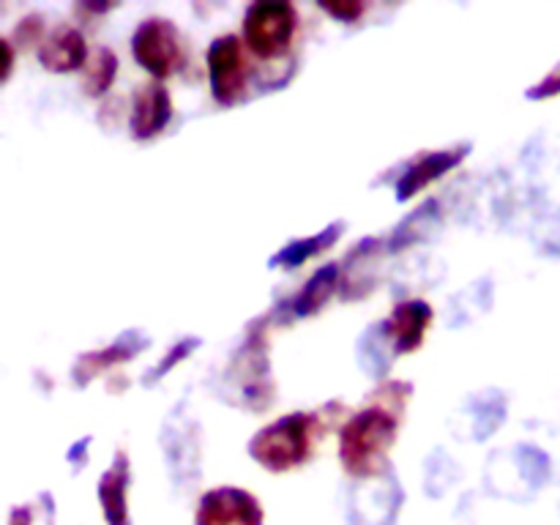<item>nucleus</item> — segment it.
Segmentation results:
<instances>
[{
  "label": "nucleus",
  "mask_w": 560,
  "mask_h": 525,
  "mask_svg": "<svg viewBox=\"0 0 560 525\" xmlns=\"http://www.w3.org/2000/svg\"><path fill=\"white\" fill-rule=\"evenodd\" d=\"M312 438H315V416L293 413L257 432L255 441L249 443V452L268 470H288L310 457Z\"/></svg>",
  "instance_id": "obj_2"
},
{
  "label": "nucleus",
  "mask_w": 560,
  "mask_h": 525,
  "mask_svg": "<svg viewBox=\"0 0 560 525\" xmlns=\"http://www.w3.org/2000/svg\"><path fill=\"white\" fill-rule=\"evenodd\" d=\"M430 320L432 310L424 301H405V304L394 306L392 317H388V323L383 328H386V334L392 337L397 353H410V350L421 345Z\"/></svg>",
  "instance_id": "obj_9"
},
{
  "label": "nucleus",
  "mask_w": 560,
  "mask_h": 525,
  "mask_svg": "<svg viewBox=\"0 0 560 525\" xmlns=\"http://www.w3.org/2000/svg\"><path fill=\"white\" fill-rule=\"evenodd\" d=\"M170 93L162 85H142L135 93V107H131V135L137 140H151L164 126L170 124Z\"/></svg>",
  "instance_id": "obj_7"
},
{
  "label": "nucleus",
  "mask_w": 560,
  "mask_h": 525,
  "mask_svg": "<svg viewBox=\"0 0 560 525\" xmlns=\"http://www.w3.org/2000/svg\"><path fill=\"white\" fill-rule=\"evenodd\" d=\"M339 230H342V224H334L331 230L320 233L317 238L295 241V244H290L288 249H282L277 257H273V266H288V268L301 266V262H304V257H312L315 252H320L326 244H334V238L339 235Z\"/></svg>",
  "instance_id": "obj_14"
},
{
  "label": "nucleus",
  "mask_w": 560,
  "mask_h": 525,
  "mask_svg": "<svg viewBox=\"0 0 560 525\" xmlns=\"http://www.w3.org/2000/svg\"><path fill=\"white\" fill-rule=\"evenodd\" d=\"M38 60L47 66L49 71H71L88 63V47L85 38L77 27L60 25L49 33L38 47Z\"/></svg>",
  "instance_id": "obj_8"
},
{
  "label": "nucleus",
  "mask_w": 560,
  "mask_h": 525,
  "mask_svg": "<svg viewBox=\"0 0 560 525\" xmlns=\"http://www.w3.org/2000/svg\"><path fill=\"white\" fill-rule=\"evenodd\" d=\"M11 525H33V514L27 506H16L11 512Z\"/></svg>",
  "instance_id": "obj_19"
},
{
  "label": "nucleus",
  "mask_w": 560,
  "mask_h": 525,
  "mask_svg": "<svg viewBox=\"0 0 560 525\" xmlns=\"http://www.w3.org/2000/svg\"><path fill=\"white\" fill-rule=\"evenodd\" d=\"M295 33V9L284 0H257L244 14V38L260 58H277Z\"/></svg>",
  "instance_id": "obj_3"
},
{
  "label": "nucleus",
  "mask_w": 560,
  "mask_h": 525,
  "mask_svg": "<svg viewBox=\"0 0 560 525\" xmlns=\"http://www.w3.org/2000/svg\"><path fill=\"white\" fill-rule=\"evenodd\" d=\"M137 63L156 77H167L178 69L180 63V42L178 31L170 20L153 16V20L140 22L131 38Z\"/></svg>",
  "instance_id": "obj_4"
},
{
  "label": "nucleus",
  "mask_w": 560,
  "mask_h": 525,
  "mask_svg": "<svg viewBox=\"0 0 560 525\" xmlns=\"http://www.w3.org/2000/svg\"><path fill=\"white\" fill-rule=\"evenodd\" d=\"M195 345H197V342H195V339H186V342H180V345H178V348H175V353H170V355H167V359H164V361H162V364H159V370H156V377H159V375H164V372H167V370H170V366H173V364H175V361H178V359H184V355H186V353H189V348H195Z\"/></svg>",
  "instance_id": "obj_17"
},
{
  "label": "nucleus",
  "mask_w": 560,
  "mask_h": 525,
  "mask_svg": "<svg viewBox=\"0 0 560 525\" xmlns=\"http://www.w3.org/2000/svg\"><path fill=\"white\" fill-rule=\"evenodd\" d=\"M115 69H118V58H115L113 49L107 47L93 49V55L85 63V74H82L85 93H91V96H102V93L113 85Z\"/></svg>",
  "instance_id": "obj_12"
},
{
  "label": "nucleus",
  "mask_w": 560,
  "mask_h": 525,
  "mask_svg": "<svg viewBox=\"0 0 560 525\" xmlns=\"http://www.w3.org/2000/svg\"><path fill=\"white\" fill-rule=\"evenodd\" d=\"M320 5L328 11V14L342 16V20H355V16L361 14V9H364L361 3H320Z\"/></svg>",
  "instance_id": "obj_16"
},
{
  "label": "nucleus",
  "mask_w": 560,
  "mask_h": 525,
  "mask_svg": "<svg viewBox=\"0 0 560 525\" xmlns=\"http://www.w3.org/2000/svg\"><path fill=\"white\" fill-rule=\"evenodd\" d=\"M38 20H42V16H36V14L27 16V20L16 27V38H22V42H31V38H36V33L42 31V22Z\"/></svg>",
  "instance_id": "obj_18"
},
{
  "label": "nucleus",
  "mask_w": 560,
  "mask_h": 525,
  "mask_svg": "<svg viewBox=\"0 0 560 525\" xmlns=\"http://www.w3.org/2000/svg\"><path fill=\"white\" fill-rule=\"evenodd\" d=\"M337 277H339V268L337 266L320 268V271H317L315 277L310 279V284H306V288L301 290L299 299L293 301L295 312H299V315H312V312L320 310V306L328 301V295L334 293V284H337Z\"/></svg>",
  "instance_id": "obj_13"
},
{
  "label": "nucleus",
  "mask_w": 560,
  "mask_h": 525,
  "mask_svg": "<svg viewBox=\"0 0 560 525\" xmlns=\"http://www.w3.org/2000/svg\"><path fill=\"white\" fill-rule=\"evenodd\" d=\"M262 509L252 492L219 487L202 495L195 525H262Z\"/></svg>",
  "instance_id": "obj_6"
},
{
  "label": "nucleus",
  "mask_w": 560,
  "mask_h": 525,
  "mask_svg": "<svg viewBox=\"0 0 560 525\" xmlns=\"http://www.w3.org/2000/svg\"><path fill=\"white\" fill-rule=\"evenodd\" d=\"M208 74L217 102L235 104L246 88V60L238 36H222L208 49Z\"/></svg>",
  "instance_id": "obj_5"
},
{
  "label": "nucleus",
  "mask_w": 560,
  "mask_h": 525,
  "mask_svg": "<svg viewBox=\"0 0 560 525\" xmlns=\"http://www.w3.org/2000/svg\"><path fill=\"white\" fill-rule=\"evenodd\" d=\"M131 337H124L118 345H113V348H107V353H96V355H82L80 364H77V370H82V366H88L91 370V375H96L102 366L107 364H115V361H124V359H131V355L137 353L135 345H129ZM88 375V377H91Z\"/></svg>",
  "instance_id": "obj_15"
},
{
  "label": "nucleus",
  "mask_w": 560,
  "mask_h": 525,
  "mask_svg": "<svg viewBox=\"0 0 560 525\" xmlns=\"http://www.w3.org/2000/svg\"><path fill=\"white\" fill-rule=\"evenodd\" d=\"M397 438V419L383 408H366L345 424L339 457L353 476L377 474L386 463V452Z\"/></svg>",
  "instance_id": "obj_1"
},
{
  "label": "nucleus",
  "mask_w": 560,
  "mask_h": 525,
  "mask_svg": "<svg viewBox=\"0 0 560 525\" xmlns=\"http://www.w3.org/2000/svg\"><path fill=\"white\" fill-rule=\"evenodd\" d=\"M463 156H465V151L427 153L424 159H419V162H416L413 167H410L408 173L399 178L397 197H399V200H408V197H413L416 191H421L427 184H432L435 178H441L446 170H452L454 164H457Z\"/></svg>",
  "instance_id": "obj_11"
},
{
  "label": "nucleus",
  "mask_w": 560,
  "mask_h": 525,
  "mask_svg": "<svg viewBox=\"0 0 560 525\" xmlns=\"http://www.w3.org/2000/svg\"><path fill=\"white\" fill-rule=\"evenodd\" d=\"M126 487H129V459L120 452L113 468L98 481V501L109 525H131L129 506H126Z\"/></svg>",
  "instance_id": "obj_10"
}]
</instances>
